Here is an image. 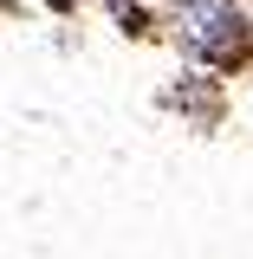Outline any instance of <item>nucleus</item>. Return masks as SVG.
I'll use <instances>...</instances> for the list:
<instances>
[{"mask_svg": "<svg viewBox=\"0 0 253 259\" xmlns=\"http://www.w3.org/2000/svg\"><path fill=\"white\" fill-rule=\"evenodd\" d=\"M175 39L208 65L247 59V13L240 0H175Z\"/></svg>", "mask_w": 253, "mask_h": 259, "instance_id": "f257e3e1", "label": "nucleus"}]
</instances>
